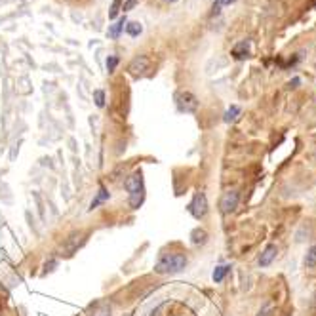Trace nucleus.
<instances>
[{
  "mask_svg": "<svg viewBox=\"0 0 316 316\" xmlns=\"http://www.w3.org/2000/svg\"><path fill=\"white\" fill-rule=\"evenodd\" d=\"M175 105L181 113H196L198 111V99L190 92H179L175 95Z\"/></svg>",
  "mask_w": 316,
  "mask_h": 316,
  "instance_id": "3",
  "label": "nucleus"
},
{
  "mask_svg": "<svg viewBox=\"0 0 316 316\" xmlns=\"http://www.w3.org/2000/svg\"><path fill=\"white\" fill-rule=\"evenodd\" d=\"M240 113H242V109H240L238 105H230L229 109L225 111V115H223V120H225L227 124H230V122H234V120L240 116Z\"/></svg>",
  "mask_w": 316,
  "mask_h": 316,
  "instance_id": "13",
  "label": "nucleus"
},
{
  "mask_svg": "<svg viewBox=\"0 0 316 316\" xmlns=\"http://www.w3.org/2000/svg\"><path fill=\"white\" fill-rule=\"evenodd\" d=\"M208 210H210V206H208V198H206V194H204V192H196V194H194V198H192V202L189 204V212H190V216L194 217V219H202V217H206Z\"/></svg>",
  "mask_w": 316,
  "mask_h": 316,
  "instance_id": "4",
  "label": "nucleus"
},
{
  "mask_svg": "<svg viewBox=\"0 0 316 316\" xmlns=\"http://www.w3.org/2000/svg\"><path fill=\"white\" fill-rule=\"evenodd\" d=\"M273 307H274L273 303H267V305H265V307L259 311L257 316H271V313H273Z\"/></svg>",
  "mask_w": 316,
  "mask_h": 316,
  "instance_id": "22",
  "label": "nucleus"
},
{
  "mask_svg": "<svg viewBox=\"0 0 316 316\" xmlns=\"http://www.w3.org/2000/svg\"><path fill=\"white\" fill-rule=\"evenodd\" d=\"M305 267L307 269H315L316 267V246H311L307 250V255H305Z\"/></svg>",
  "mask_w": 316,
  "mask_h": 316,
  "instance_id": "15",
  "label": "nucleus"
},
{
  "mask_svg": "<svg viewBox=\"0 0 316 316\" xmlns=\"http://www.w3.org/2000/svg\"><path fill=\"white\" fill-rule=\"evenodd\" d=\"M190 240H192V244L194 246H202L208 242V232L204 229H194L190 232Z\"/></svg>",
  "mask_w": 316,
  "mask_h": 316,
  "instance_id": "12",
  "label": "nucleus"
},
{
  "mask_svg": "<svg viewBox=\"0 0 316 316\" xmlns=\"http://www.w3.org/2000/svg\"><path fill=\"white\" fill-rule=\"evenodd\" d=\"M229 271H230L229 265H219V267H216V271H214V280H216V282H223V278L227 276Z\"/></svg>",
  "mask_w": 316,
  "mask_h": 316,
  "instance_id": "17",
  "label": "nucleus"
},
{
  "mask_svg": "<svg viewBox=\"0 0 316 316\" xmlns=\"http://www.w3.org/2000/svg\"><path fill=\"white\" fill-rule=\"evenodd\" d=\"M82 240H84V232H74V234H71V236L67 238L65 250H67V252H74L78 246L82 244Z\"/></svg>",
  "mask_w": 316,
  "mask_h": 316,
  "instance_id": "11",
  "label": "nucleus"
},
{
  "mask_svg": "<svg viewBox=\"0 0 316 316\" xmlns=\"http://www.w3.org/2000/svg\"><path fill=\"white\" fill-rule=\"evenodd\" d=\"M124 187L126 190L129 192V206L131 208H139L141 206V202H143V177H141V173H131L126 177V181H124Z\"/></svg>",
  "mask_w": 316,
  "mask_h": 316,
  "instance_id": "2",
  "label": "nucleus"
},
{
  "mask_svg": "<svg viewBox=\"0 0 316 316\" xmlns=\"http://www.w3.org/2000/svg\"><path fill=\"white\" fill-rule=\"evenodd\" d=\"M164 2H175V0H164Z\"/></svg>",
  "mask_w": 316,
  "mask_h": 316,
  "instance_id": "25",
  "label": "nucleus"
},
{
  "mask_svg": "<svg viewBox=\"0 0 316 316\" xmlns=\"http://www.w3.org/2000/svg\"><path fill=\"white\" fill-rule=\"evenodd\" d=\"M137 4H139V0H122V8H120V10L126 14V12H129L131 8H135Z\"/></svg>",
  "mask_w": 316,
  "mask_h": 316,
  "instance_id": "19",
  "label": "nucleus"
},
{
  "mask_svg": "<svg viewBox=\"0 0 316 316\" xmlns=\"http://www.w3.org/2000/svg\"><path fill=\"white\" fill-rule=\"evenodd\" d=\"M124 29H126V32H128L129 36H139V34L143 32V25H141L139 21H128Z\"/></svg>",
  "mask_w": 316,
  "mask_h": 316,
  "instance_id": "14",
  "label": "nucleus"
},
{
  "mask_svg": "<svg viewBox=\"0 0 316 316\" xmlns=\"http://www.w3.org/2000/svg\"><path fill=\"white\" fill-rule=\"evenodd\" d=\"M185 267H187V257L183 253H166L164 257H160L155 271L158 274H173L183 271Z\"/></svg>",
  "mask_w": 316,
  "mask_h": 316,
  "instance_id": "1",
  "label": "nucleus"
},
{
  "mask_svg": "<svg viewBox=\"0 0 316 316\" xmlns=\"http://www.w3.org/2000/svg\"><path fill=\"white\" fill-rule=\"evenodd\" d=\"M126 23H128V19H126V15H122V17H120L116 23H113V25L109 27V31H107V36H109V38H113V40H116V38L120 36V32L124 31Z\"/></svg>",
  "mask_w": 316,
  "mask_h": 316,
  "instance_id": "9",
  "label": "nucleus"
},
{
  "mask_svg": "<svg viewBox=\"0 0 316 316\" xmlns=\"http://www.w3.org/2000/svg\"><path fill=\"white\" fill-rule=\"evenodd\" d=\"M116 65H118V58L116 56H109L107 58V71L113 72L116 69Z\"/></svg>",
  "mask_w": 316,
  "mask_h": 316,
  "instance_id": "21",
  "label": "nucleus"
},
{
  "mask_svg": "<svg viewBox=\"0 0 316 316\" xmlns=\"http://www.w3.org/2000/svg\"><path fill=\"white\" fill-rule=\"evenodd\" d=\"M297 84H299V78H293V80L289 82V88H297Z\"/></svg>",
  "mask_w": 316,
  "mask_h": 316,
  "instance_id": "24",
  "label": "nucleus"
},
{
  "mask_svg": "<svg viewBox=\"0 0 316 316\" xmlns=\"http://www.w3.org/2000/svg\"><path fill=\"white\" fill-rule=\"evenodd\" d=\"M232 2H236V0H219V6H221V4H223V6H229Z\"/></svg>",
  "mask_w": 316,
  "mask_h": 316,
  "instance_id": "23",
  "label": "nucleus"
},
{
  "mask_svg": "<svg viewBox=\"0 0 316 316\" xmlns=\"http://www.w3.org/2000/svg\"><path fill=\"white\" fill-rule=\"evenodd\" d=\"M94 99H95V105H97V107H103V105H105V92H103V90H95V92H94Z\"/></svg>",
  "mask_w": 316,
  "mask_h": 316,
  "instance_id": "18",
  "label": "nucleus"
},
{
  "mask_svg": "<svg viewBox=\"0 0 316 316\" xmlns=\"http://www.w3.org/2000/svg\"><path fill=\"white\" fill-rule=\"evenodd\" d=\"M214 2H216V4H217V6H219V0H214Z\"/></svg>",
  "mask_w": 316,
  "mask_h": 316,
  "instance_id": "26",
  "label": "nucleus"
},
{
  "mask_svg": "<svg viewBox=\"0 0 316 316\" xmlns=\"http://www.w3.org/2000/svg\"><path fill=\"white\" fill-rule=\"evenodd\" d=\"M276 253H278V248H276V244L267 246V248L263 250L261 257H259V267H269L274 259H276Z\"/></svg>",
  "mask_w": 316,
  "mask_h": 316,
  "instance_id": "7",
  "label": "nucleus"
},
{
  "mask_svg": "<svg viewBox=\"0 0 316 316\" xmlns=\"http://www.w3.org/2000/svg\"><path fill=\"white\" fill-rule=\"evenodd\" d=\"M90 316H111L109 301H95L90 307Z\"/></svg>",
  "mask_w": 316,
  "mask_h": 316,
  "instance_id": "8",
  "label": "nucleus"
},
{
  "mask_svg": "<svg viewBox=\"0 0 316 316\" xmlns=\"http://www.w3.org/2000/svg\"><path fill=\"white\" fill-rule=\"evenodd\" d=\"M230 56L234 59H246L250 56V40H242V42H238L234 48H232V52H230Z\"/></svg>",
  "mask_w": 316,
  "mask_h": 316,
  "instance_id": "10",
  "label": "nucleus"
},
{
  "mask_svg": "<svg viewBox=\"0 0 316 316\" xmlns=\"http://www.w3.org/2000/svg\"><path fill=\"white\" fill-rule=\"evenodd\" d=\"M107 198H109V192H107V189L101 187L99 189V194H97V196L92 200V204H90V210H95V208H97L99 204H103V202L107 200Z\"/></svg>",
  "mask_w": 316,
  "mask_h": 316,
  "instance_id": "16",
  "label": "nucleus"
},
{
  "mask_svg": "<svg viewBox=\"0 0 316 316\" xmlns=\"http://www.w3.org/2000/svg\"><path fill=\"white\" fill-rule=\"evenodd\" d=\"M238 202H240V192L238 190H227L219 200V208H221L223 214H232L238 208Z\"/></svg>",
  "mask_w": 316,
  "mask_h": 316,
  "instance_id": "6",
  "label": "nucleus"
},
{
  "mask_svg": "<svg viewBox=\"0 0 316 316\" xmlns=\"http://www.w3.org/2000/svg\"><path fill=\"white\" fill-rule=\"evenodd\" d=\"M128 71L133 78H141V76H145L147 72L151 71V58H147V56H137L135 59H131Z\"/></svg>",
  "mask_w": 316,
  "mask_h": 316,
  "instance_id": "5",
  "label": "nucleus"
},
{
  "mask_svg": "<svg viewBox=\"0 0 316 316\" xmlns=\"http://www.w3.org/2000/svg\"><path fill=\"white\" fill-rule=\"evenodd\" d=\"M120 4H122V0H115V2H113L111 10H109V17H111V19H116V15H118V12H120V10H118V8H120Z\"/></svg>",
  "mask_w": 316,
  "mask_h": 316,
  "instance_id": "20",
  "label": "nucleus"
}]
</instances>
